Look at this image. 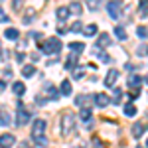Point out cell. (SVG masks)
Wrapping results in <instances>:
<instances>
[{"label":"cell","instance_id":"1","mask_svg":"<svg viewBox=\"0 0 148 148\" xmlns=\"http://www.w3.org/2000/svg\"><path fill=\"white\" fill-rule=\"evenodd\" d=\"M46 121L44 119H36L34 125H32V138L36 140V144H40V146H46L47 144V138L44 136L46 134Z\"/></svg>","mask_w":148,"mask_h":148},{"label":"cell","instance_id":"2","mask_svg":"<svg viewBox=\"0 0 148 148\" xmlns=\"http://www.w3.org/2000/svg\"><path fill=\"white\" fill-rule=\"evenodd\" d=\"M75 123H77V116L71 113V111H65L61 114V134L63 136H69L75 128Z\"/></svg>","mask_w":148,"mask_h":148},{"label":"cell","instance_id":"3","mask_svg":"<svg viewBox=\"0 0 148 148\" xmlns=\"http://www.w3.org/2000/svg\"><path fill=\"white\" fill-rule=\"evenodd\" d=\"M40 49L44 53H57V51H61V42L57 38H49L46 44H40Z\"/></svg>","mask_w":148,"mask_h":148},{"label":"cell","instance_id":"4","mask_svg":"<svg viewBox=\"0 0 148 148\" xmlns=\"http://www.w3.org/2000/svg\"><path fill=\"white\" fill-rule=\"evenodd\" d=\"M30 116H32V113L24 107L22 103H18V109H16V123L20 126H24L26 123H30Z\"/></svg>","mask_w":148,"mask_h":148},{"label":"cell","instance_id":"5","mask_svg":"<svg viewBox=\"0 0 148 148\" xmlns=\"http://www.w3.org/2000/svg\"><path fill=\"white\" fill-rule=\"evenodd\" d=\"M107 12H109V16H111L113 20H116V18H119V14H121V6H119V2L111 0V2L107 4Z\"/></svg>","mask_w":148,"mask_h":148},{"label":"cell","instance_id":"6","mask_svg":"<svg viewBox=\"0 0 148 148\" xmlns=\"http://www.w3.org/2000/svg\"><path fill=\"white\" fill-rule=\"evenodd\" d=\"M126 83H128V87H136V89H140V85L144 83V77H140V75H136V73H132V75H128Z\"/></svg>","mask_w":148,"mask_h":148},{"label":"cell","instance_id":"7","mask_svg":"<svg viewBox=\"0 0 148 148\" xmlns=\"http://www.w3.org/2000/svg\"><path fill=\"white\" fill-rule=\"evenodd\" d=\"M119 75H121V73H119L116 69H111V71L107 73V77H105V85H107V87H113L114 83H116V79H119Z\"/></svg>","mask_w":148,"mask_h":148},{"label":"cell","instance_id":"8","mask_svg":"<svg viewBox=\"0 0 148 148\" xmlns=\"http://www.w3.org/2000/svg\"><path fill=\"white\" fill-rule=\"evenodd\" d=\"M144 132H146V125L144 123H134V126H132V136L140 138V136H144Z\"/></svg>","mask_w":148,"mask_h":148},{"label":"cell","instance_id":"9","mask_svg":"<svg viewBox=\"0 0 148 148\" xmlns=\"http://www.w3.org/2000/svg\"><path fill=\"white\" fill-rule=\"evenodd\" d=\"M89 103H93V97H89V95H79L75 99V105L77 107H83V109H91V107H87Z\"/></svg>","mask_w":148,"mask_h":148},{"label":"cell","instance_id":"10","mask_svg":"<svg viewBox=\"0 0 148 148\" xmlns=\"http://www.w3.org/2000/svg\"><path fill=\"white\" fill-rule=\"evenodd\" d=\"M95 105H97V107H107V105H109V97H107L105 93H97V95H95Z\"/></svg>","mask_w":148,"mask_h":148},{"label":"cell","instance_id":"11","mask_svg":"<svg viewBox=\"0 0 148 148\" xmlns=\"http://www.w3.org/2000/svg\"><path fill=\"white\" fill-rule=\"evenodd\" d=\"M12 144H14V136L12 134H2L0 136V146L2 148H10Z\"/></svg>","mask_w":148,"mask_h":148},{"label":"cell","instance_id":"12","mask_svg":"<svg viewBox=\"0 0 148 148\" xmlns=\"http://www.w3.org/2000/svg\"><path fill=\"white\" fill-rule=\"evenodd\" d=\"M12 91H14V95H18V97H22L24 93H26V85H24L22 81H16V83L12 85Z\"/></svg>","mask_w":148,"mask_h":148},{"label":"cell","instance_id":"13","mask_svg":"<svg viewBox=\"0 0 148 148\" xmlns=\"http://www.w3.org/2000/svg\"><path fill=\"white\" fill-rule=\"evenodd\" d=\"M111 42H113V40H111V36H109V34H101V36H99V42H97V46H99V49H101V47L111 46Z\"/></svg>","mask_w":148,"mask_h":148},{"label":"cell","instance_id":"14","mask_svg":"<svg viewBox=\"0 0 148 148\" xmlns=\"http://www.w3.org/2000/svg\"><path fill=\"white\" fill-rule=\"evenodd\" d=\"M81 32L87 36V38H93V36L97 34V24H89V26H83V30H81Z\"/></svg>","mask_w":148,"mask_h":148},{"label":"cell","instance_id":"15","mask_svg":"<svg viewBox=\"0 0 148 148\" xmlns=\"http://www.w3.org/2000/svg\"><path fill=\"white\" fill-rule=\"evenodd\" d=\"M91 116H93L91 109H81L79 111V119L83 121V123H91Z\"/></svg>","mask_w":148,"mask_h":148},{"label":"cell","instance_id":"16","mask_svg":"<svg viewBox=\"0 0 148 148\" xmlns=\"http://www.w3.org/2000/svg\"><path fill=\"white\" fill-rule=\"evenodd\" d=\"M67 10H69V14H77V16H81V14H83V6H81L79 2H71Z\"/></svg>","mask_w":148,"mask_h":148},{"label":"cell","instance_id":"17","mask_svg":"<svg viewBox=\"0 0 148 148\" xmlns=\"http://www.w3.org/2000/svg\"><path fill=\"white\" fill-rule=\"evenodd\" d=\"M123 111H125V114H126V116H134V114L138 113V109L134 107V105H132V103H126L125 107H123Z\"/></svg>","mask_w":148,"mask_h":148},{"label":"cell","instance_id":"18","mask_svg":"<svg viewBox=\"0 0 148 148\" xmlns=\"http://www.w3.org/2000/svg\"><path fill=\"white\" fill-rule=\"evenodd\" d=\"M121 97H123V89L114 87V89H113V99H111L109 103H113V105H119V103H121Z\"/></svg>","mask_w":148,"mask_h":148},{"label":"cell","instance_id":"19","mask_svg":"<svg viewBox=\"0 0 148 148\" xmlns=\"http://www.w3.org/2000/svg\"><path fill=\"white\" fill-rule=\"evenodd\" d=\"M22 75L30 79L32 75H36V67H34V65H24V67H22Z\"/></svg>","mask_w":148,"mask_h":148},{"label":"cell","instance_id":"20","mask_svg":"<svg viewBox=\"0 0 148 148\" xmlns=\"http://www.w3.org/2000/svg\"><path fill=\"white\" fill-rule=\"evenodd\" d=\"M4 36H6L8 40H18V36H20V32H18L16 28H8V30L4 32Z\"/></svg>","mask_w":148,"mask_h":148},{"label":"cell","instance_id":"21","mask_svg":"<svg viewBox=\"0 0 148 148\" xmlns=\"http://www.w3.org/2000/svg\"><path fill=\"white\" fill-rule=\"evenodd\" d=\"M69 47H71V51H73V53H75V51L81 53V51L85 49V44H81V42H73V44H69Z\"/></svg>","mask_w":148,"mask_h":148},{"label":"cell","instance_id":"22","mask_svg":"<svg viewBox=\"0 0 148 148\" xmlns=\"http://www.w3.org/2000/svg\"><path fill=\"white\" fill-rule=\"evenodd\" d=\"M75 63H77V57H75V53H71V56L67 57V61H65V69H73Z\"/></svg>","mask_w":148,"mask_h":148},{"label":"cell","instance_id":"23","mask_svg":"<svg viewBox=\"0 0 148 148\" xmlns=\"http://www.w3.org/2000/svg\"><path fill=\"white\" fill-rule=\"evenodd\" d=\"M67 16H69L67 8H63V6H61V8H57V18H59L61 22H63V20H67Z\"/></svg>","mask_w":148,"mask_h":148},{"label":"cell","instance_id":"24","mask_svg":"<svg viewBox=\"0 0 148 148\" xmlns=\"http://www.w3.org/2000/svg\"><path fill=\"white\" fill-rule=\"evenodd\" d=\"M114 34H116L119 40H126V30L123 26H116V28H114Z\"/></svg>","mask_w":148,"mask_h":148},{"label":"cell","instance_id":"25","mask_svg":"<svg viewBox=\"0 0 148 148\" xmlns=\"http://www.w3.org/2000/svg\"><path fill=\"white\" fill-rule=\"evenodd\" d=\"M61 93H63V95H71V83H69L67 79L61 81Z\"/></svg>","mask_w":148,"mask_h":148},{"label":"cell","instance_id":"26","mask_svg":"<svg viewBox=\"0 0 148 148\" xmlns=\"http://www.w3.org/2000/svg\"><path fill=\"white\" fill-rule=\"evenodd\" d=\"M87 6H89L91 10H99V6H101V0H87Z\"/></svg>","mask_w":148,"mask_h":148},{"label":"cell","instance_id":"27","mask_svg":"<svg viewBox=\"0 0 148 148\" xmlns=\"http://www.w3.org/2000/svg\"><path fill=\"white\" fill-rule=\"evenodd\" d=\"M136 36L142 38V40H146V26H138L136 28Z\"/></svg>","mask_w":148,"mask_h":148},{"label":"cell","instance_id":"28","mask_svg":"<svg viewBox=\"0 0 148 148\" xmlns=\"http://www.w3.org/2000/svg\"><path fill=\"white\" fill-rule=\"evenodd\" d=\"M0 125H10V114H6V113H0Z\"/></svg>","mask_w":148,"mask_h":148},{"label":"cell","instance_id":"29","mask_svg":"<svg viewBox=\"0 0 148 148\" xmlns=\"http://www.w3.org/2000/svg\"><path fill=\"white\" fill-rule=\"evenodd\" d=\"M47 95H49L51 99H57V91H56V87H51V85H47Z\"/></svg>","mask_w":148,"mask_h":148},{"label":"cell","instance_id":"30","mask_svg":"<svg viewBox=\"0 0 148 148\" xmlns=\"http://www.w3.org/2000/svg\"><path fill=\"white\" fill-rule=\"evenodd\" d=\"M81 30H83V24H81L79 20L73 24V26H71V32H81Z\"/></svg>","mask_w":148,"mask_h":148},{"label":"cell","instance_id":"31","mask_svg":"<svg viewBox=\"0 0 148 148\" xmlns=\"http://www.w3.org/2000/svg\"><path fill=\"white\" fill-rule=\"evenodd\" d=\"M83 77V69H75L73 71V79H81Z\"/></svg>","mask_w":148,"mask_h":148},{"label":"cell","instance_id":"32","mask_svg":"<svg viewBox=\"0 0 148 148\" xmlns=\"http://www.w3.org/2000/svg\"><path fill=\"white\" fill-rule=\"evenodd\" d=\"M20 6H22V0H12V8L14 10H20Z\"/></svg>","mask_w":148,"mask_h":148},{"label":"cell","instance_id":"33","mask_svg":"<svg viewBox=\"0 0 148 148\" xmlns=\"http://www.w3.org/2000/svg\"><path fill=\"white\" fill-rule=\"evenodd\" d=\"M93 146H95V148H107L101 140H99V138H95V140H93Z\"/></svg>","mask_w":148,"mask_h":148},{"label":"cell","instance_id":"34","mask_svg":"<svg viewBox=\"0 0 148 148\" xmlns=\"http://www.w3.org/2000/svg\"><path fill=\"white\" fill-rule=\"evenodd\" d=\"M0 22H2V24H6V22H8V16L4 14V10H2V8H0Z\"/></svg>","mask_w":148,"mask_h":148},{"label":"cell","instance_id":"35","mask_svg":"<svg viewBox=\"0 0 148 148\" xmlns=\"http://www.w3.org/2000/svg\"><path fill=\"white\" fill-rule=\"evenodd\" d=\"M24 59H26V56H24L22 51H18V53H16V61H18V63H22Z\"/></svg>","mask_w":148,"mask_h":148},{"label":"cell","instance_id":"36","mask_svg":"<svg viewBox=\"0 0 148 148\" xmlns=\"http://www.w3.org/2000/svg\"><path fill=\"white\" fill-rule=\"evenodd\" d=\"M138 95H140V89H134V91H130V93H128V97H130V99H136Z\"/></svg>","mask_w":148,"mask_h":148},{"label":"cell","instance_id":"37","mask_svg":"<svg viewBox=\"0 0 148 148\" xmlns=\"http://www.w3.org/2000/svg\"><path fill=\"white\" fill-rule=\"evenodd\" d=\"M138 56H146V46H142V47H138Z\"/></svg>","mask_w":148,"mask_h":148},{"label":"cell","instance_id":"38","mask_svg":"<svg viewBox=\"0 0 148 148\" xmlns=\"http://www.w3.org/2000/svg\"><path fill=\"white\" fill-rule=\"evenodd\" d=\"M65 32H67V28H63V26H59V28H57V34H61V36H63Z\"/></svg>","mask_w":148,"mask_h":148},{"label":"cell","instance_id":"39","mask_svg":"<svg viewBox=\"0 0 148 148\" xmlns=\"http://www.w3.org/2000/svg\"><path fill=\"white\" fill-rule=\"evenodd\" d=\"M30 36H32L34 40H40V38H42V34H40V32H32V34H30Z\"/></svg>","mask_w":148,"mask_h":148},{"label":"cell","instance_id":"40","mask_svg":"<svg viewBox=\"0 0 148 148\" xmlns=\"http://www.w3.org/2000/svg\"><path fill=\"white\" fill-rule=\"evenodd\" d=\"M4 87H6V83H4V81H0V91H2Z\"/></svg>","mask_w":148,"mask_h":148},{"label":"cell","instance_id":"41","mask_svg":"<svg viewBox=\"0 0 148 148\" xmlns=\"http://www.w3.org/2000/svg\"><path fill=\"white\" fill-rule=\"evenodd\" d=\"M136 148H144V146H136Z\"/></svg>","mask_w":148,"mask_h":148},{"label":"cell","instance_id":"42","mask_svg":"<svg viewBox=\"0 0 148 148\" xmlns=\"http://www.w3.org/2000/svg\"><path fill=\"white\" fill-rule=\"evenodd\" d=\"M0 113H2V111H0Z\"/></svg>","mask_w":148,"mask_h":148}]
</instances>
